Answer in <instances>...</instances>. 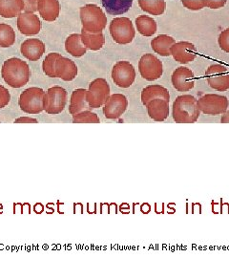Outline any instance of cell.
Wrapping results in <instances>:
<instances>
[{
	"label": "cell",
	"mask_w": 229,
	"mask_h": 258,
	"mask_svg": "<svg viewBox=\"0 0 229 258\" xmlns=\"http://www.w3.org/2000/svg\"><path fill=\"white\" fill-rule=\"evenodd\" d=\"M136 27L137 32L143 37H153L157 33V22L153 18L148 16H139L136 19Z\"/></svg>",
	"instance_id": "cell-27"
},
{
	"label": "cell",
	"mask_w": 229,
	"mask_h": 258,
	"mask_svg": "<svg viewBox=\"0 0 229 258\" xmlns=\"http://www.w3.org/2000/svg\"><path fill=\"white\" fill-rule=\"evenodd\" d=\"M205 78L212 89L219 92L229 90V71L224 65H210L205 71Z\"/></svg>",
	"instance_id": "cell-9"
},
{
	"label": "cell",
	"mask_w": 229,
	"mask_h": 258,
	"mask_svg": "<svg viewBox=\"0 0 229 258\" xmlns=\"http://www.w3.org/2000/svg\"><path fill=\"white\" fill-rule=\"evenodd\" d=\"M201 112L210 116L222 115L228 109L229 101L225 96L218 94H205L198 100Z\"/></svg>",
	"instance_id": "cell-7"
},
{
	"label": "cell",
	"mask_w": 229,
	"mask_h": 258,
	"mask_svg": "<svg viewBox=\"0 0 229 258\" xmlns=\"http://www.w3.org/2000/svg\"><path fill=\"white\" fill-rule=\"evenodd\" d=\"M45 44L38 38H28L20 47L21 55L31 61H37L45 54Z\"/></svg>",
	"instance_id": "cell-16"
},
{
	"label": "cell",
	"mask_w": 229,
	"mask_h": 258,
	"mask_svg": "<svg viewBox=\"0 0 229 258\" xmlns=\"http://www.w3.org/2000/svg\"><path fill=\"white\" fill-rule=\"evenodd\" d=\"M174 43H176V40L173 37L168 35H159L152 39L151 48L158 55L166 57L171 55L170 50Z\"/></svg>",
	"instance_id": "cell-22"
},
{
	"label": "cell",
	"mask_w": 229,
	"mask_h": 258,
	"mask_svg": "<svg viewBox=\"0 0 229 258\" xmlns=\"http://www.w3.org/2000/svg\"><path fill=\"white\" fill-rule=\"evenodd\" d=\"M103 8L111 16H121L127 13L133 5V0H101Z\"/></svg>",
	"instance_id": "cell-24"
},
{
	"label": "cell",
	"mask_w": 229,
	"mask_h": 258,
	"mask_svg": "<svg viewBox=\"0 0 229 258\" xmlns=\"http://www.w3.org/2000/svg\"><path fill=\"white\" fill-rule=\"evenodd\" d=\"M112 80L120 88H128L136 80V70L132 63L120 60L112 69Z\"/></svg>",
	"instance_id": "cell-11"
},
{
	"label": "cell",
	"mask_w": 229,
	"mask_h": 258,
	"mask_svg": "<svg viewBox=\"0 0 229 258\" xmlns=\"http://www.w3.org/2000/svg\"><path fill=\"white\" fill-rule=\"evenodd\" d=\"M147 113L148 116L155 121H165L169 116V102L164 99H155L147 103Z\"/></svg>",
	"instance_id": "cell-18"
},
{
	"label": "cell",
	"mask_w": 229,
	"mask_h": 258,
	"mask_svg": "<svg viewBox=\"0 0 229 258\" xmlns=\"http://www.w3.org/2000/svg\"><path fill=\"white\" fill-rule=\"evenodd\" d=\"M87 90L83 88H79L73 90L71 99H70V106L69 112L71 115H75L83 111L91 110L92 108L87 102L86 98Z\"/></svg>",
	"instance_id": "cell-21"
},
{
	"label": "cell",
	"mask_w": 229,
	"mask_h": 258,
	"mask_svg": "<svg viewBox=\"0 0 229 258\" xmlns=\"http://www.w3.org/2000/svg\"><path fill=\"white\" fill-rule=\"evenodd\" d=\"M4 82L13 88L25 86L31 77V69L26 61L18 57H12L4 61L1 69Z\"/></svg>",
	"instance_id": "cell-1"
},
{
	"label": "cell",
	"mask_w": 229,
	"mask_h": 258,
	"mask_svg": "<svg viewBox=\"0 0 229 258\" xmlns=\"http://www.w3.org/2000/svg\"><path fill=\"white\" fill-rule=\"evenodd\" d=\"M15 42L16 33L13 27L6 23H0V47L8 48L13 46Z\"/></svg>",
	"instance_id": "cell-29"
},
{
	"label": "cell",
	"mask_w": 229,
	"mask_h": 258,
	"mask_svg": "<svg viewBox=\"0 0 229 258\" xmlns=\"http://www.w3.org/2000/svg\"><path fill=\"white\" fill-rule=\"evenodd\" d=\"M183 6L191 11H200L206 7L205 0H182Z\"/></svg>",
	"instance_id": "cell-32"
},
{
	"label": "cell",
	"mask_w": 229,
	"mask_h": 258,
	"mask_svg": "<svg viewBox=\"0 0 229 258\" xmlns=\"http://www.w3.org/2000/svg\"><path fill=\"white\" fill-rule=\"evenodd\" d=\"M109 31L113 40L120 45L131 43L136 36L134 25L128 18L113 19L111 21Z\"/></svg>",
	"instance_id": "cell-5"
},
{
	"label": "cell",
	"mask_w": 229,
	"mask_h": 258,
	"mask_svg": "<svg viewBox=\"0 0 229 258\" xmlns=\"http://www.w3.org/2000/svg\"><path fill=\"white\" fill-rule=\"evenodd\" d=\"M67 91L61 86H54L47 90L44 111L50 115H57L64 110L67 103Z\"/></svg>",
	"instance_id": "cell-10"
},
{
	"label": "cell",
	"mask_w": 229,
	"mask_h": 258,
	"mask_svg": "<svg viewBox=\"0 0 229 258\" xmlns=\"http://www.w3.org/2000/svg\"><path fill=\"white\" fill-rule=\"evenodd\" d=\"M73 122L74 123H100L101 120L98 114L92 112L91 110H85L73 115Z\"/></svg>",
	"instance_id": "cell-31"
},
{
	"label": "cell",
	"mask_w": 229,
	"mask_h": 258,
	"mask_svg": "<svg viewBox=\"0 0 229 258\" xmlns=\"http://www.w3.org/2000/svg\"><path fill=\"white\" fill-rule=\"evenodd\" d=\"M128 107V100L123 94L110 95L107 102L103 105V114L109 120L119 119Z\"/></svg>",
	"instance_id": "cell-12"
},
{
	"label": "cell",
	"mask_w": 229,
	"mask_h": 258,
	"mask_svg": "<svg viewBox=\"0 0 229 258\" xmlns=\"http://www.w3.org/2000/svg\"><path fill=\"white\" fill-rule=\"evenodd\" d=\"M195 75L185 66L178 67L171 76L172 85L179 92H188L195 86Z\"/></svg>",
	"instance_id": "cell-13"
},
{
	"label": "cell",
	"mask_w": 229,
	"mask_h": 258,
	"mask_svg": "<svg viewBox=\"0 0 229 258\" xmlns=\"http://www.w3.org/2000/svg\"><path fill=\"white\" fill-rule=\"evenodd\" d=\"M83 29L89 33H102L107 25V17L96 4H87L80 10Z\"/></svg>",
	"instance_id": "cell-3"
},
{
	"label": "cell",
	"mask_w": 229,
	"mask_h": 258,
	"mask_svg": "<svg viewBox=\"0 0 229 258\" xmlns=\"http://www.w3.org/2000/svg\"><path fill=\"white\" fill-rule=\"evenodd\" d=\"M81 36L83 45L87 50L99 51L105 44V37L102 33H89L83 29Z\"/></svg>",
	"instance_id": "cell-26"
},
{
	"label": "cell",
	"mask_w": 229,
	"mask_h": 258,
	"mask_svg": "<svg viewBox=\"0 0 229 258\" xmlns=\"http://www.w3.org/2000/svg\"><path fill=\"white\" fill-rule=\"evenodd\" d=\"M46 92L39 87H30L20 94V109L27 114H39L44 111Z\"/></svg>",
	"instance_id": "cell-4"
},
{
	"label": "cell",
	"mask_w": 229,
	"mask_h": 258,
	"mask_svg": "<svg viewBox=\"0 0 229 258\" xmlns=\"http://www.w3.org/2000/svg\"><path fill=\"white\" fill-rule=\"evenodd\" d=\"M218 44L223 52L229 54V28L223 30L219 35Z\"/></svg>",
	"instance_id": "cell-33"
},
{
	"label": "cell",
	"mask_w": 229,
	"mask_h": 258,
	"mask_svg": "<svg viewBox=\"0 0 229 258\" xmlns=\"http://www.w3.org/2000/svg\"><path fill=\"white\" fill-rule=\"evenodd\" d=\"M78 76V66L72 59L60 55L55 64V78L64 82H72Z\"/></svg>",
	"instance_id": "cell-17"
},
{
	"label": "cell",
	"mask_w": 229,
	"mask_h": 258,
	"mask_svg": "<svg viewBox=\"0 0 229 258\" xmlns=\"http://www.w3.org/2000/svg\"><path fill=\"white\" fill-rule=\"evenodd\" d=\"M206 1V7L210 9H220L225 6L227 0H205Z\"/></svg>",
	"instance_id": "cell-35"
},
{
	"label": "cell",
	"mask_w": 229,
	"mask_h": 258,
	"mask_svg": "<svg viewBox=\"0 0 229 258\" xmlns=\"http://www.w3.org/2000/svg\"><path fill=\"white\" fill-rule=\"evenodd\" d=\"M16 123H37L38 120L31 117H19L15 120Z\"/></svg>",
	"instance_id": "cell-37"
},
{
	"label": "cell",
	"mask_w": 229,
	"mask_h": 258,
	"mask_svg": "<svg viewBox=\"0 0 229 258\" xmlns=\"http://www.w3.org/2000/svg\"><path fill=\"white\" fill-rule=\"evenodd\" d=\"M37 11L45 21L53 22L58 18L60 5L58 0H38Z\"/></svg>",
	"instance_id": "cell-19"
},
{
	"label": "cell",
	"mask_w": 229,
	"mask_h": 258,
	"mask_svg": "<svg viewBox=\"0 0 229 258\" xmlns=\"http://www.w3.org/2000/svg\"><path fill=\"white\" fill-rule=\"evenodd\" d=\"M139 8L152 16H162L166 9L165 0H137Z\"/></svg>",
	"instance_id": "cell-28"
},
{
	"label": "cell",
	"mask_w": 229,
	"mask_h": 258,
	"mask_svg": "<svg viewBox=\"0 0 229 258\" xmlns=\"http://www.w3.org/2000/svg\"><path fill=\"white\" fill-rule=\"evenodd\" d=\"M65 50L74 57H82L87 52V48L82 41V36L79 34H72L66 38Z\"/></svg>",
	"instance_id": "cell-25"
},
{
	"label": "cell",
	"mask_w": 229,
	"mask_h": 258,
	"mask_svg": "<svg viewBox=\"0 0 229 258\" xmlns=\"http://www.w3.org/2000/svg\"><path fill=\"white\" fill-rule=\"evenodd\" d=\"M24 10L22 0H0V17L4 19H14L19 17Z\"/></svg>",
	"instance_id": "cell-23"
},
{
	"label": "cell",
	"mask_w": 229,
	"mask_h": 258,
	"mask_svg": "<svg viewBox=\"0 0 229 258\" xmlns=\"http://www.w3.org/2000/svg\"><path fill=\"white\" fill-rule=\"evenodd\" d=\"M60 55H61L58 53H50L46 55L45 59L42 63V69L47 77L55 78V64L57 58Z\"/></svg>",
	"instance_id": "cell-30"
},
{
	"label": "cell",
	"mask_w": 229,
	"mask_h": 258,
	"mask_svg": "<svg viewBox=\"0 0 229 258\" xmlns=\"http://www.w3.org/2000/svg\"><path fill=\"white\" fill-rule=\"evenodd\" d=\"M155 99H164L167 102H170V94L168 89L161 84H152L148 85L141 91V102L144 106Z\"/></svg>",
	"instance_id": "cell-20"
},
{
	"label": "cell",
	"mask_w": 229,
	"mask_h": 258,
	"mask_svg": "<svg viewBox=\"0 0 229 258\" xmlns=\"http://www.w3.org/2000/svg\"><path fill=\"white\" fill-rule=\"evenodd\" d=\"M11 102L9 90L0 84V109L6 107Z\"/></svg>",
	"instance_id": "cell-34"
},
{
	"label": "cell",
	"mask_w": 229,
	"mask_h": 258,
	"mask_svg": "<svg viewBox=\"0 0 229 258\" xmlns=\"http://www.w3.org/2000/svg\"><path fill=\"white\" fill-rule=\"evenodd\" d=\"M138 72L148 82L157 81L164 74L163 61L153 54H145L138 61Z\"/></svg>",
	"instance_id": "cell-8"
},
{
	"label": "cell",
	"mask_w": 229,
	"mask_h": 258,
	"mask_svg": "<svg viewBox=\"0 0 229 258\" xmlns=\"http://www.w3.org/2000/svg\"><path fill=\"white\" fill-rule=\"evenodd\" d=\"M110 85L105 79H96L89 84L86 93L87 102L92 109L102 107L110 97Z\"/></svg>",
	"instance_id": "cell-6"
},
{
	"label": "cell",
	"mask_w": 229,
	"mask_h": 258,
	"mask_svg": "<svg viewBox=\"0 0 229 258\" xmlns=\"http://www.w3.org/2000/svg\"><path fill=\"white\" fill-rule=\"evenodd\" d=\"M201 116L198 100L192 95H181L172 105V117L178 123H194Z\"/></svg>",
	"instance_id": "cell-2"
},
{
	"label": "cell",
	"mask_w": 229,
	"mask_h": 258,
	"mask_svg": "<svg viewBox=\"0 0 229 258\" xmlns=\"http://www.w3.org/2000/svg\"><path fill=\"white\" fill-rule=\"evenodd\" d=\"M18 29L24 36H36L41 30V22L35 13H21L18 17Z\"/></svg>",
	"instance_id": "cell-15"
},
{
	"label": "cell",
	"mask_w": 229,
	"mask_h": 258,
	"mask_svg": "<svg viewBox=\"0 0 229 258\" xmlns=\"http://www.w3.org/2000/svg\"><path fill=\"white\" fill-rule=\"evenodd\" d=\"M24 3V11L27 13H36L38 0H22Z\"/></svg>",
	"instance_id": "cell-36"
},
{
	"label": "cell",
	"mask_w": 229,
	"mask_h": 258,
	"mask_svg": "<svg viewBox=\"0 0 229 258\" xmlns=\"http://www.w3.org/2000/svg\"><path fill=\"white\" fill-rule=\"evenodd\" d=\"M171 55L175 60L181 64H187L197 57V48L189 41H179L171 47Z\"/></svg>",
	"instance_id": "cell-14"
},
{
	"label": "cell",
	"mask_w": 229,
	"mask_h": 258,
	"mask_svg": "<svg viewBox=\"0 0 229 258\" xmlns=\"http://www.w3.org/2000/svg\"><path fill=\"white\" fill-rule=\"evenodd\" d=\"M220 122L222 123H229V110L225 111L223 114H222V117L220 119Z\"/></svg>",
	"instance_id": "cell-38"
}]
</instances>
